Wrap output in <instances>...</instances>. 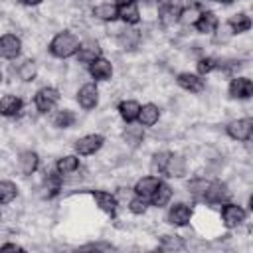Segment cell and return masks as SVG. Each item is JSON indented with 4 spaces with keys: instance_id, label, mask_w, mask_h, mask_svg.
<instances>
[{
    "instance_id": "ee69618b",
    "label": "cell",
    "mask_w": 253,
    "mask_h": 253,
    "mask_svg": "<svg viewBox=\"0 0 253 253\" xmlns=\"http://www.w3.org/2000/svg\"><path fill=\"white\" fill-rule=\"evenodd\" d=\"M130 2H134V0H117V4H121V6H125V4H130Z\"/></svg>"
},
{
    "instance_id": "7dc6e473",
    "label": "cell",
    "mask_w": 253,
    "mask_h": 253,
    "mask_svg": "<svg viewBox=\"0 0 253 253\" xmlns=\"http://www.w3.org/2000/svg\"><path fill=\"white\" fill-rule=\"evenodd\" d=\"M0 79H2V75H0Z\"/></svg>"
},
{
    "instance_id": "7c38bea8",
    "label": "cell",
    "mask_w": 253,
    "mask_h": 253,
    "mask_svg": "<svg viewBox=\"0 0 253 253\" xmlns=\"http://www.w3.org/2000/svg\"><path fill=\"white\" fill-rule=\"evenodd\" d=\"M89 71H91V75H93L95 79L105 81V79H109V77L113 75V65H111V61H107L105 57H97L95 61L89 63Z\"/></svg>"
},
{
    "instance_id": "f35d334b",
    "label": "cell",
    "mask_w": 253,
    "mask_h": 253,
    "mask_svg": "<svg viewBox=\"0 0 253 253\" xmlns=\"http://www.w3.org/2000/svg\"><path fill=\"white\" fill-rule=\"evenodd\" d=\"M213 67H215V59H213V57H204V59L198 61V71H200L202 75H204V73H210Z\"/></svg>"
},
{
    "instance_id": "7bdbcfd3",
    "label": "cell",
    "mask_w": 253,
    "mask_h": 253,
    "mask_svg": "<svg viewBox=\"0 0 253 253\" xmlns=\"http://www.w3.org/2000/svg\"><path fill=\"white\" fill-rule=\"evenodd\" d=\"M22 2H24V4H28V6H38L42 0H22Z\"/></svg>"
},
{
    "instance_id": "2e32d148",
    "label": "cell",
    "mask_w": 253,
    "mask_h": 253,
    "mask_svg": "<svg viewBox=\"0 0 253 253\" xmlns=\"http://www.w3.org/2000/svg\"><path fill=\"white\" fill-rule=\"evenodd\" d=\"M20 111H22V101H20V97H16V95H6V97L0 99V115H4V117H14V115H18Z\"/></svg>"
},
{
    "instance_id": "f546056e",
    "label": "cell",
    "mask_w": 253,
    "mask_h": 253,
    "mask_svg": "<svg viewBox=\"0 0 253 253\" xmlns=\"http://www.w3.org/2000/svg\"><path fill=\"white\" fill-rule=\"evenodd\" d=\"M79 168V158L77 156H63L57 160V172L59 174H71Z\"/></svg>"
},
{
    "instance_id": "8992f818",
    "label": "cell",
    "mask_w": 253,
    "mask_h": 253,
    "mask_svg": "<svg viewBox=\"0 0 253 253\" xmlns=\"http://www.w3.org/2000/svg\"><path fill=\"white\" fill-rule=\"evenodd\" d=\"M20 49H22V42H20L18 36H14V34H6V36L0 38V57L14 59V57H18Z\"/></svg>"
},
{
    "instance_id": "d590c367",
    "label": "cell",
    "mask_w": 253,
    "mask_h": 253,
    "mask_svg": "<svg viewBox=\"0 0 253 253\" xmlns=\"http://www.w3.org/2000/svg\"><path fill=\"white\" fill-rule=\"evenodd\" d=\"M162 247L164 249H182L184 247V241L178 235H164L162 237Z\"/></svg>"
},
{
    "instance_id": "ac0fdd59",
    "label": "cell",
    "mask_w": 253,
    "mask_h": 253,
    "mask_svg": "<svg viewBox=\"0 0 253 253\" xmlns=\"http://www.w3.org/2000/svg\"><path fill=\"white\" fill-rule=\"evenodd\" d=\"M158 117H160V111H158V107L152 105V103L140 107V111H138V121H140V125H144V126L156 125V123H158Z\"/></svg>"
},
{
    "instance_id": "44dd1931",
    "label": "cell",
    "mask_w": 253,
    "mask_h": 253,
    "mask_svg": "<svg viewBox=\"0 0 253 253\" xmlns=\"http://www.w3.org/2000/svg\"><path fill=\"white\" fill-rule=\"evenodd\" d=\"M158 16H160V22L164 26H172V24H176L180 20V8L176 4H164L160 8V14Z\"/></svg>"
},
{
    "instance_id": "7402d4cb",
    "label": "cell",
    "mask_w": 253,
    "mask_h": 253,
    "mask_svg": "<svg viewBox=\"0 0 253 253\" xmlns=\"http://www.w3.org/2000/svg\"><path fill=\"white\" fill-rule=\"evenodd\" d=\"M227 26L231 28V32H233V34H241V32H247V30L251 28V20H249V16H247V14L239 12V14H233V16L229 18Z\"/></svg>"
},
{
    "instance_id": "9c48e42d",
    "label": "cell",
    "mask_w": 253,
    "mask_h": 253,
    "mask_svg": "<svg viewBox=\"0 0 253 253\" xmlns=\"http://www.w3.org/2000/svg\"><path fill=\"white\" fill-rule=\"evenodd\" d=\"M97 57H101V47H99L97 42L89 40V42H85V43H79L77 59H79L81 63H91V61H95Z\"/></svg>"
},
{
    "instance_id": "4316f807",
    "label": "cell",
    "mask_w": 253,
    "mask_h": 253,
    "mask_svg": "<svg viewBox=\"0 0 253 253\" xmlns=\"http://www.w3.org/2000/svg\"><path fill=\"white\" fill-rule=\"evenodd\" d=\"M95 16L101 18V20H105V22H113V20L119 16V10H117L115 4L105 2V4H99V6L95 8Z\"/></svg>"
},
{
    "instance_id": "d6986e66",
    "label": "cell",
    "mask_w": 253,
    "mask_h": 253,
    "mask_svg": "<svg viewBox=\"0 0 253 253\" xmlns=\"http://www.w3.org/2000/svg\"><path fill=\"white\" fill-rule=\"evenodd\" d=\"M158 178H154V176H144V178H140L138 182H136V186H134V192L140 196V198H148V196H152V192L158 188Z\"/></svg>"
},
{
    "instance_id": "1f68e13d",
    "label": "cell",
    "mask_w": 253,
    "mask_h": 253,
    "mask_svg": "<svg viewBox=\"0 0 253 253\" xmlns=\"http://www.w3.org/2000/svg\"><path fill=\"white\" fill-rule=\"evenodd\" d=\"M75 123V115L71 111H59L55 117H53V125L59 126V128H67Z\"/></svg>"
},
{
    "instance_id": "60d3db41",
    "label": "cell",
    "mask_w": 253,
    "mask_h": 253,
    "mask_svg": "<svg viewBox=\"0 0 253 253\" xmlns=\"http://www.w3.org/2000/svg\"><path fill=\"white\" fill-rule=\"evenodd\" d=\"M83 249H103V251H109V249H113V245H107V243H89Z\"/></svg>"
},
{
    "instance_id": "ab89813d",
    "label": "cell",
    "mask_w": 253,
    "mask_h": 253,
    "mask_svg": "<svg viewBox=\"0 0 253 253\" xmlns=\"http://www.w3.org/2000/svg\"><path fill=\"white\" fill-rule=\"evenodd\" d=\"M231 28L229 26H223V28H219V34H217V42H227L229 38H231Z\"/></svg>"
},
{
    "instance_id": "8d00e7d4",
    "label": "cell",
    "mask_w": 253,
    "mask_h": 253,
    "mask_svg": "<svg viewBox=\"0 0 253 253\" xmlns=\"http://www.w3.org/2000/svg\"><path fill=\"white\" fill-rule=\"evenodd\" d=\"M198 8L196 6H192V8H186V10H180V20L184 22V24H194L196 20H198Z\"/></svg>"
},
{
    "instance_id": "9a60e30c",
    "label": "cell",
    "mask_w": 253,
    "mask_h": 253,
    "mask_svg": "<svg viewBox=\"0 0 253 253\" xmlns=\"http://www.w3.org/2000/svg\"><path fill=\"white\" fill-rule=\"evenodd\" d=\"M93 198H95L97 206H99L103 211H107V213H111V215L117 211V198H115L113 194L103 192V190H93Z\"/></svg>"
},
{
    "instance_id": "5bb4252c",
    "label": "cell",
    "mask_w": 253,
    "mask_h": 253,
    "mask_svg": "<svg viewBox=\"0 0 253 253\" xmlns=\"http://www.w3.org/2000/svg\"><path fill=\"white\" fill-rule=\"evenodd\" d=\"M117 42H119V45H121L123 49H132V47H136L138 42H140V32L134 30V28H125V30L119 32Z\"/></svg>"
},
{
    "instance_id": "4dcf8cb0",
    "label": "cell",
    "mask_w": 253,
    "mask_h": 253,
    "mask_svg": "<svg viewBox=\"0 0 253 253\" xmlns=\"http://www.w3.org/2000/svg\"><path fill=\"white\" fill-rule=\"evenodd\" d=\"M59 188H61V180H59V176L49 172V174L43 178V190H45V196H47V198L55 196V194L59 192Z\"/></svg>"
},
{
    "instance_id": "277c9868",
    "label": "cell",
    "mask_w": 253,
    "mask_h": 253,
    "mask_svg": "<svg viewBox=\"0 0 253 253\" xmlns=\"http://www.w3.org/2000/svg\"><path fill=\"white\" fill-rule=\"evenodd\" d=\"M103 142H105V138L101 134H87L75 142V150L83 156H89V154H95L103 146Z\"/></svg>"
},
{
    "instance_id": "e0dca14e",
    "label": "cell",
    "mask_w": 253,
    "mask_h": 253,
    "mask_svg": "<svg viewBox=\"0 0 253 253\" xmlns=\"http://www.w3.org/2000/svg\"><path fill=\"white\" fill-rule=\"evenodd\" d=\"M194 26H196L198 32L210 34V32H213V30L217 28V18H215L213 12H202V14L198 16V20L194 22Z\"/></svg>"
},
{
    "instance_id": "6da1fadb",
    "label": "cell",
    "mask_w": 253,
    "mask_h": 253,
    "mask_svg": "<svg viewBox=\"0 0 253 253\" xmlns=\"http://www.w3.org/2000/svg\"><path fill=\"white\" fill-rule=\"evenodd\" d=\"M77 49H79V40H77V36L71 34V32H61V34H57V36L51 40V43H49V51H51L55 57H69V55L77 53Z\"/></svg>"
},
{
    "instance_id": "f6af8a7d",
    "label": "cell",
    "mask_w": 253,
    "mask_h": 253,
    "mask_svg": "<svg viewBox=\"0 0 253 253\" xmlns=\"http://www.w3.org/2000/svg\"><path fill=\"white\" fill-rule=\"evenodd\" d=\"M140 2H144V4H154V2H158V0H140Z\"/></svg>"
},
{
    "instance_id": "52a82bcc",
    "label": "cell",
    "mask_w": 253,
    "mask_h": 253,
    "mask_svg": "<svg viewBox=\"0 0 253 253\" xmlns=\"http://www.w3.org/2000/svg\"><path fill=\"white\" fill-rule=\"evenodd\" d=\"M204 198L210 202V204H221L229 198V190L223 182H210L206 192H204Z\"/></svg>"
},
{
    "instance_id": "bcb514c9",
    "label": "cell",
    "mask_w": 253,
    "mask_h": 253,
    "mask_svg": "<svg viewBox=\"0 0 253 253\" xmlns=\"http://www.w3.org/2000/svg\"><path fill=\"white\" fill-rule=\"evenodd\" d=\"M219 2H231V0H219Z\"/></svg>"
},
{
    "instance_id": "4fadbf2b",
    "label": "cell",
    "mask_w": 253,
    "mask_h": 253,
    "mask_svg": "<svg viewBox=\"0 0 253 253\" xmlns=\"http://www.w3.org/2000/svg\"><path fill=\"white\" fill-rule=\"evenodd\" d=\"M176 81H178V85H180L182 89L192 91V93H200V91L206 87L204 79H202L200 75H194V73H180Z\"/></svg>"
},
{
    "instance_id": "30bf717a",
    "label": "cell",
    "mask_w": 253,
    "mask_h": 253,
    "mask_svg": "<svg viewBox=\"0 0 253 253\" xmlns=\"http://www.w3.org/2000/svg\"><path fill=\"white\" fill-rule=\"evenodd\" d=\"M77 101H79V105H81L83 109H93V107L97 105V101H99V91H97V87H95L93 83L83 85V87L79 89V93H77Z\"/></svg>"
},
{
    "instance_id": "e575fe53",
    "label": "cell",
    "mask_w": 253,
    "mask_h": 253,
    "mask_svg": "<svg viewBox=\"0 0 253 253\" xmlns=\"http://www.w3.org/2000/svg\"><path fill=\"white\" fill-rule=\"evenodd\" d=\"M208 184H210V182H206V180H192V182L188 184V190H190V194H194V196H198V198H204V192H206Z\"/></svg>"
},
{
    "instance_id": "836d02e7",
    "label": "cell",
    "mask_w": 253,
    "mask_h": 253,
    "mask_svg": "<svg viewBox=\"0 0 253 253\" xmlns=\"http://www.w3.org/2000/svg\"><path fill=\"white\" fill-rule=\"evenodd\" d=\"M18 73H20V77L24 79V81H32L34 77H36V63L34 61H24L22 65H20V69H18Z\"/></svg>"
},
{
    "instance_id": "d4e9b609",
    "label": "cell",
    "mask_w": 253,
    "mask_h": 253,
    "mask_svg": "<svg viewBox=\"0 0 253 253\" xmlns=\"http://www.w3.org/2000/svg\"><path fill=\"white\" fill-rule=\"evenodd\" d=\"M168 176H172V178H180V176H184L186 174V162H184V158L182 156H170V160H168V164H166V170H164Z\"/></svg>"
},
{
    "instance_id": "5b68a950",
    "label": "cell",
    "mask_w": 253,
    "mask_h": 253,
    "mask_svg": "<svg viewBox=\"0 0 253 253\" xmlns=\"http://www.w3.org/2000/svg\"><path fill=\"white\" fill-rule=\"evenodd\" d=\"M221 219L227 227H237L245 221V211L241 206H235V204H225L221 208Z\"/></svg>"
},
{
    "instance_id": "ffe728a7",
    "label": "cell",
    "mask_w": 253,
    "mask_h": 253,
    "mask_svg": "<svg viewBox=\"0 0 253 253\" xmlns=\"http://www.w3.org/2000/svg\"><path fill=\"white\" fill-rule=\"evenodd\" d=\"M18 166H20L22 174H32V172L38 168V154L32 152V150L22 152L20 158H18Z\"/></svg>"
},
{
    "instance_id": "7a4b0ae2",
    "label": "cell",
    "mask_w": 253,
    "mask_h": 253,
    "mask_svg": "<svg viewBox=\"0 0 253 253\" xmlns=\"http://www.w3.org/2000/svg\"><path fill=\"white\" fill-rule=\"evenodd\" d=\"M57 101H59V93L53 87H43L36 93V107L42 113H49L57 105Z\"/></svg>"
},
{
    "instance_id": "484cf974",
    "label": "cell",
    "mask_w": 253,
    "mask_h": 253,
    "mask_svg": "<svg viewBox=\"0 0 253 253\" xmlns=\"http://www.w3.org/2000/svg\"><path fill=\"white\" fill-rule=\"evenodd\" d=\"M123 138H125V142L128 144V146H138L140 142H142V138H144V130L140 128V126H126L125 128V132H123Z\"/></svg>"
},
{
    "instance_id": "ba28073f",
    "label": "cell",
    "mask_w": 253,
    "mask_h": 253,
    "mask_svg": "<svg viewBox=\"0 0 253 253\" xmlns=\"http://www.w3.org/2000/svg\"><path fill=\"white\" fill-rule=\"evenodd\" d=\"M253 93V83L247 77H235L229 85V95L233 99H247Z\"/></svg>"
},
{
    "instance_id": "d6a6232c",
    "label": "cell",
    "mask_w": 253,
    "mask_h": 253,
    "mask_svg": "<svg viewBox=\"0 0 253 253\" xmlns=\"http://www.w3.org/2000/svg\"><path fill=\"white\" fill-rule=\"evenodd\" d=\"M170 152H166V150H162V152H156L154 156H152V170L154 172H164L166 170V164H168V160H170Z\"/></svg>"
},
{
    "instance_id": "3957f363",
    "label": "cell",
    "mask_w": 253,
    "mask_h": 253,
    "mask_svg": "<svg viewBox=\"0 0 253 253\" xmlns=\"http://www.w3.org/2000/svg\"><path fill=\"white\" fill-rule=\"evenodd\" d=\"M251 132H253V121L251 119H239V121H233L229 126H227V134L235 140H249L251 138Z\"/></svg>"
},
{
    "instance_id": "f1b7e54d",
    "label": "cell",
    "mask_w": 253,
    "mask_h": 253,
    "mask_svg": "<svg viewBox=\"0 0 253 253\" xmlns=\"http://www.w3.org/2000/svg\"><path fill=\"white\" fill-rule=\"evenodd\" d=\"M16 184L10 182V180H2L0 182V204H10L14 198H16Z\"/></svg>"
},
{
    "instance_id": "83f0119b",
    "label": "cell",
    "mask_w": 253,
    "mask_h": 253,
    "mask_svg": "<svg viewBox=\"0 0 253 253\" xmlns=\"http://www.w3.org/2000/svg\"><path fill=\"white\" fill-rule=\"evenodd\" d=\"M119 16H121V20H123V22H126V24H136V22H138V18H140L138 8H136V4H134V2L121 6Z\"/></svg>"
},
{
    "instance_id": "74e56055",
    "label": "cell",
    "mask_w": 253,
    "mask_h": 253,
    "mask_svg": "<svg viewBox=\"0 0 253 253\" xmlns=\"http://www.w3.org/2000/svg\"><path fill=\"white\" fill-rule=\"evenodd\" d=\"M128 210L132 211V213H144L146 211V202H144V198H132L130 200V204H128Z\"/></svg>"
},
{
    "instance_id": "8fae6325",
    "label": "cell",
    "mask_w": 253,
    "mask_h": 253,
    "mask_svg": "<svg viewBox=\"0 0 253 253\" xmlns=\"http://www.w3.org/2000/svg\"><path fill=\"white\" fill-rule=\"evenodd\" d=\"M192 219V210L186 204H176L168 211V223L172 225H186Z\"/></svg>"
},
{
    "instance_id": "cb8c5ba5",
    "label": "cell",
    "mask_w": 253,
    "mask_h": 253,
    "mask_svg": "<svg viewBox=\"0 0 253 253\" xmlns=\"http://www.w3.org/2000/svg\"><path fill=\"white\" fill-rule=\"evenodd\" d=\"M138 111H140V105L136 101H123L119 105V113L121 117L126 121V123H132L138 119Z\"/></svg>"
},
{
    "instance_id": "603a6c76",
    "label": "cell",
    "mask_w": 253,
    "mask_h": 253,
    "mask_svg": "<svg viewBox=\"0 0 253 253\" xmlns=\"http://www.w3.org/2000/svg\"><path fill=\"white\" fill-rule=\"evenodd\" d=\"M152 204L156 206V208H162V206H166L168 202H170V198H172V188L168 186V184H158V188L152 192Z\"/></svg>"
},
{
    "instance_id": "b9f144b4",
    "label": "cell",
    "mask_w": 253,
    "mask_h": 253,
    "mask_svg": "<svg viewBox=\"0 0 253 253\" xmlns=\"http://www.w3.org/2000/svg\"><path fill=\"white\" fill-rule=\"evenodd\" d=\"M2 251H22V247L14 245V243H6V245H2Z\"/></svg>"
}]
</instances>
